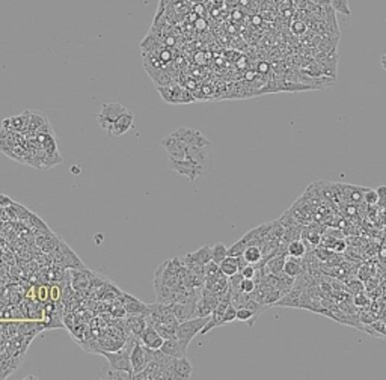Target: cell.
<instances>
[{
  "label": "cell",
  "mask_w": 386,
  "mask_h": 380,
  "mask_svg": "<svg viewBox=\"0 0 386 380\" xmlns=\"http://www.w3.org/2000/svg\"><path fill=\"white\" fill-rule=\"evenodd\" d=\"M168 166L173 174L181 175V177L187 178L189 181H195L201 177H205L210 172V168L198 165L187 157L186 159H169Z\"/></svg>",
  "instance_id": "6da1fadb"
},
{
  "label": "cell",
  "mask_w": 386,
  "mask_h": 380,
  "mask_svg": "<svg viewBox=\"0 0 386 380\" xmlns=\"http://www.w3.org/2000/svg\"><path fill=\"white\" fill-rule=\"evenodd\" d=\"M210 317H193L189 320H184L178 324L177 327V338L178 341L187 349L189 344L193 341L198 334H201V331L205 327V324L208 323Z\"/></svg>",
  "instance_id": "7a4b0ae2"
},
{
  "label": "cell",
  "mask_w": 386,
  "mask_h": 380,
  "mask_svg": "<svg viewBox=\"0 0 386 380\" xmlns=\"http://www.w3.org/2000/svg\"><path fill=\"white\" fill-rule=\"evenodd\" d=\"M126 110H127V107L122 106L121 103H104L100 109V112H98V115H97L98 127L103 128L106 133H109L112 126L115 124V121Z\"/></svg>",
  "instance_id": "3957f363"
},
{
  "label": "cell",
  "mask_w": 386,
  "mask_h": 380,
  "mask_svg": "<svg viewBox=\"0 0 386 380\" xmlns=\"http://www.w3.org/2000/svg\"><path fill=\"white\" fill-rule=\"evenodd\" d=\"M53 255V261L58 266H62L65 269H85V264L80 261V258L76 255V252L69 248L65 241H59V245L53 252H50Z\"/></svg>",
  "instance_id": "277c9868"
},
{
  "label": "cell",
  "mask_w": 386,
  "mask_h": 380,
  "mask_svg": "<svg viewBox=\"0 0 386 380\" xmlns=\"http://www.w3.org/2000/svg\"><path fill=\"white\" fill-rule=\"evenodd\" d=\"M130 360H131V371H133V376H134L136 373L142 371L151 360H154V350L145 347L142 342L137 341L133 345V350H131V355H130Z\"/></svg>",
  "instance_id": "5b68a950"
},
{
  "label": "cell",
  "mask_w": 386,
  "mask_h": 380,
  "mask_svg": "<svg viewBox=\"0 0 386 380\" xmlns=\"http://www.w3.org/2000/svg\"><path fill=\"white\" fill-rule=\"evenodd\" d=\"M173 136H177L180 141H183L187 147H208L212 145L207 139V136H204L202 131L193 127H180L178 130L172 131Z\"/></svg>",
  "instance_id": "8992f818"
},
{
  "label": "cell",
  "mask_w": 386,
  "mask_h": 380,
  "mask_svg": "<svg viewBox=\"0 0 386 380\" xmlns=\"http://www.w3.org/2000/svg\"><path fill=\"white\" fill-rule=\"evenodd\" d=\"M159 92L162 95V98L166 103H171V105H181V103H192L195 101V97H193L190 92H187L183 88H178V86H159Z\"/></svg>",
  "instance_id": "52a82bcc"
},
{
  "label": "cell",
  "mask_w": 386,
  "mask_h": 380,
  "mask_svg": "<svg viewBox=\"0 0 386 380\" xmlns=\"http://www.w3.org/2000/svg\"><path fill=\"white\" fill-rule=\"evenodd\" d=\"M160 147L166 151L169 159H186L187 155V145L172 133L163 137L160 141Z\"/></svg>",
  "instance_id": "ba28073f"
},
{
  "label": "cell",
  "mask_w": 386,
  "mask_h": 380,
  "mask_svg": "<svg viewBox=\"0 0 386 380\" xmlns=\"http://www.w3.org/2000/svg\"><path fill=\"white\" fill-rule=\"evenodd\" d=\"M187 159L195 162L198 165L207 166L212 169L213 163V152H212V145L208 147H187Z\"/></svg>",
  "instance_id": "9c48e42d"
},
{
  "label": "cell",
  "mask_w": 386,
  "mask_h": 380,
  "mask_svg": "<svg viewBox=\"0 0 386 380\" xmlns=\"http://www.w3.org/2000/svg\"><path fill=\"white\" fill-rule=\"evenodd\" d=\"M133 126H134V113L130 109H127L115 121V124L112 126V128L107 134L112 137H121L126 133H129L133 128Z\"/></svg>",
  "instance_id": "30bf717a"
},
{
  "label": "cell",
  "mask_w": 386,
  "mask_h": 380,
  "mask_svg": "<svg viewBox=\"0 0 386 380\" xmlns=\"http://www.w3.org/2000/svg\"><path fill=\"white\" fill-rule=\"evenodd\" d=\"M139 341L142 342L145 347H148V349H152V350H157V349H160L162 345H163V341H165V338L157 332V329L154 326H147L145 327V331L140 334V337H139Z\"/></svg>",
  "instance_id": "8fae6325"
},
{
  "label": "cell",
  "mask_w": 386,
  "mask_h": 380,
  "mask_svg": "<svg viewBox=\"0 0 386 380\" xmlns=\"http://www.w3.org/2000/svg\"><path fill=\"white\" fill-rule=\"evenodd\" d=\"M122 306H124L126 313L131 314H142V316H148L150 314V305L144 303L137 300L133 296L129 295H122Z\"/></svg>",
  "instance_id": "7c38bea8"
},
{
  "label": "cell",
  "mask_w": 386,
  "mask_h": 380,
  "mask_svg": "<svg viewBox=\"0 0 386 380\" xmlns=\"http://www.w3.org/2000/svg\"><path fill=\"white\" fill-rule=\"evenodd\" d=\"M73 278H71V287L77 291V290H85L89 287L91 284V279H92V273L87 270L86 267L85 269H73L71 272Z\"/></svg>",
  "instance_id": "4fadbf2b"
},
{
  "label": "cell",
  "mask_w": 386,
  "mask_h": 380,
  "mask_svg": "<svg viewBox=\"0 0 386 380\" xmlns=\"http://www.w3.org/2000/svg\"><path fill=\"white\" fill-rule=\"evenodd\" d=\"M175 374V379H181V380H186V379H190L192 377V373H193V365L192 362L187 359V356H183V358H177L173 362V365L171 368Z\"/></svg>",
  "instance_id": "5bb4252c"
},
{
  "label": "cell",
  "mask_w": 386,
  "mask_h": 380,
  "mask_svg": "<svg viewBox=\"0 0 386 380\" xmlns=\"http://www.w3.org/2000/svg\"><path fill=\"white\" fill-rule=\"evenodd\" d=\"M160 350L172 358H183L187 355V349L178 341V338H169L163 341V345Z\"/></svg>",
  "instance_id": "9a60e30c"
},
{
  "label": "cell",
  "mask_w": 386,
  "mask_h": 380,
  "mask_svg": "<svg viewBox=\"0 0 386 380\" xmlns=\"http://www.w3.org/2000/svg\"><path fill=\"white\" fill-rule=\"evenodd\" d=\"M148 326V321H147V316H142V314H131V317L127 318V327L130 329V332L134 335V337H140L145 331V327Z\"/></svg>",
  "instance_id": "2e32d148"
},
{
  "label": "cell",
  "mask_w": 386,
  "mask_h": 380,
  "mask_svg": "<svg viewBox=\"0 0 386 380\" xmlns=\"http://www.w3.org/2000/svg\"><path fill=\"white\" fill-rule=\"evenodd\" d=\"M300 258H287L285 264H284V273H287L288 276H293V278H297L305 273V264L299 261Z\"/></svg>",
  "instance_id": "e0dca14e"
},
{
  "label": "cell",
  "mask_w": 386,
  "mask_h": 380,
  "mask_svg": "<svg viewBox=\"0 0 386 380\" xmlns=\"http://www.w3.org/2000/svg\"><path fill=\"white\" fill-rule=\"evenodd\" d=\"M187 258H190L192 261H195V263H199V264H207L212 261V246L210 245H204L201 249L195 251V252H190L186 255Z\"/></svg>",
  "instance_id": "ac0fdd59"
},
{
  "label": "cell",
  "mask_w": 386,
  "mask_h": 380,
  "mask_svg": "<svg viewBox=\"0 0 386 380\" xmlns=\"http://www.w3.org/2000/svg\"><path fill=\"white\" fill-rule=\"evenodd\" d=\"M287 252L290 256L293 258H302L306 255L308 249H306V245H305V240L303 238H299V240H293L287 245Z\"/></svg>",
  "instance_id": "d6986e66"
},
{
  "label": "cell",
  "mask_w": 386,
  "mask_h": 380,
  "mask_svg": "<svg viewBox=\"0 0 386 380\" xmlns=\"http://www.w3.org/2000/svg\"><path fill=\"white\" fill-rule=\"evenodd\" d=\"M219 269L223 274H226L228 278L236 273L240 272V267H238V263H237V258L236 256H230L228 255L222 263H219Z\"/></svg>",
  "instance_id": "ffe728a7"
},
{
  "label": "cell",
  "mask_w": 386,
  "mask_h": 380,
  "mask_svg": "<svg viewBox=\"0 0 386 380\" xmlns=\"http://www.w3.org/2000/svg\"><path fill=\"white\" fill-rule=\"evenodd\" d=\"M243 256L249 264H258L262 260V251L257 245H249L246 249H244Z\"/></svg>",
  "instance_id": "44dd1931"
},
{
  "label": "cell",
  "mask_w": 386,
  "mask_h": 380,
  "mask_svg": "<svg viewBox=\"0 0 386 380\" xmlns=\"http://www.w3.org/2000/svg\"><path fill=\"white\" fill-rule=\"evenodd\" d=\"M226 256H228V248L223 243H214L212 246V261L219 264Z\"/></svg>",
  "instance_id": "7402d4cb"
},
{
  "label": "cell",
  "mask_w": 386,
  "mask_h": 380,
  "mask_svg": "<svg viewBox=\"0 0 386 380\" xmlns=\"http://www.w3.org/2000/svg\"><path fill=\"white\" fill-rule=\"evenodd\" d=\"M255 318H257V316L251 308H248V306L237 308V320L238 321H249V324L252 326Z\"/></svg>",
  "instance_id": "603a6c76"
},
{
  "label": "cell",
  "mask_w": 386,
  "mask_h": 380,
  "mask_svg": "<svg viewBox=\"0 0 386 380\" xmlns=\"http://www.w3.org/2000/svg\"><path fill=\"white\" fill-rule=\"evenodd\" d=\"M248 246H249L248 240L244 237H241L238 241H236L231 248H228V255H230V256H240V255H243L244 249H246Z\"/></svg>",
  "instance_id": "cb8c5ba5"
},
{
  "label": "cell",
  "mask_w": 386,
  "mask_h": 380,
  "mask_svg": "<svg viewBox=\"0 0 386 380\" xmlns=\"http://www.w3.org/2000/svg\"><path fill=\"white\" fill-rule=\"evenodd\" d=\"M368 207L370 205H377V202H379V195H377V192H376V189H366L365 190V193H364V199H362Z\"/></svg>",
  "instance_id": "d4e9b609"
},
{
  "label": "cell",
  "mask_w": 386,
  "mask_h": 380,
  "mask_svg": "<svg viewBox=\"0 0 386 380\" xmlns=\"http://www.w3.org/2000/svg\"><path fill=\"white\" fill-rule=\"evenodd\" d=\"M103 379H131V376L129 373H124V371H118V370H113L110 368L109 371H103Z\"/></svg>",
  "instance_id": "484cf974"
},
{
  "label": "cell",
  "mask_w": 386,
  "mask_h": 380,
  "mask_svg": "<svg viewBox=\"0 0 386 380\" xmlns=\"http://www.w3.org/2000/svg\"><path fill=\"white\" fill-rule=\"evenodd\" d=\"M236 320H237V308L231 303L230 306H228L226 313H225V316H223V318H222V326L226 324V323H233V321H236Z\"/></svg>",
  "instance_id": "4316f807"
},
{
  "label": "cell",
  "mask_w": 386,
  "mask_h": 380,
  "mask_svg": "<svg viewBox=\"0 0 386 380\" xmlns=\"http://www.w3.org/2000/svg\"><path fill=\"white\" fill-rule=\"evenodd\" d=\"M257 288V281L255 279H249V278H243L241 284H240V290L246 295H251Z\"/></svg>",
  "instance_id": "83f0119b"
},
{
  "label": "cell",
  "mask_w": 386,
  "mask_h": 380,
  "mask_svg": "<svg viewBox=\"0 0 386 380\" xmlns=\"http://www.w3.org/2000/svg\"><path fill=\"white\" fill-rule=\"evenodd\" d=\"M220 273V269H219V264L214 263V261H210L205 264V279L207 278H213V276L219 274Z\"/></svg>",
  "instance_id": "f1b7e54d"
},
{
  "label": "cell",
  "mask_w": 386,
  "mask_h": 380,
  "mask_svg": "<svg viewBox=\"0 0 386 380\" xmlns=\"http://www.w3.org/2000/svg\"><path fill=\"white\" fill-rule=\"evenodd\" d=\"M240 273L243 274V278H249V279H255V276H257V266L255 264H248V266H244Z\"/></svg>",
  "instance_id": "f546056e"
},
{
  "label": "cell",
  "mask_w": 386,
  "mask_h": 380,
  "mask_svg": "<svg viewBox=\"0 0 386 380\" xmlns=\"http://www.w3.org/2000/svg\"><path fill=\"white\" fill-rule=\"evenodd\" d=\"M330 2L333 3V6L338 9V12H343L345 15H350V9H348V5H347V0H330Z\"/></svg>",
  "instance_id": "4dcf8cb0"
},
{
  "label": "cell",
  "mask_w": 386,
  "mask_h": 380,
  "mask_svg": "<svg viewBox=\"0 0 386 380\" xmlns=\"http://www.w3.org/2000/svg\"><path fill=\"white\" fill-rule=\"evenodd\" d=\"M306 30V24L303 21H294L291 24V32L296 33V35H302V33H305Z\"/></svg>",
  "instance_id": "1f68e13d"
},
{
  "label": "cell",
  "mask_w": 386,
  "mask_h": 380,
  "mask_svg": "<svg viewBox=\"0 0 386 380\" xmlns=\"http://www.w3.org/2000/svg\"><path fill=\"white\" fill-rule=\"evenodd\" d=\"M347 249V243L344 238H337L335 241V246H333V252L335 253H343L344 251Z\"/></svg>",
  "instance_id": "d6a6232c"
},
{
  "label": "cell",
  "mask_w": 386,
  "mask_h": 380,
  "mask_svg": "<svg viewBox=\"0 0 386 380\" xmlns=\"http://www.w3.org/2000/svg\"><path fill=\"white\" fill-rule=\"evenodd\" d=\"M50 299L51 300H59L61 299V296H62V293H61V288H59V285H53V287H50Z\"/></svg>",
  "instance_id": "836d02e7"
},
{
  "label": "cell",
  "mask_w": 386,
  "mask_h": 380,
  "mask_svg": "<svg viewBox=\"0 0 386 380\" xmlns=\"http://www.w3.org/2000/svg\"><path fill=\"white\" fill-rule=\"evenodd\" d=\"M14 202H15V201L11 199L9 196H6V195H0V207H2V209H8V207H11Z\"/></svg>",
  "instance_id": "e575fe53"
},
{
  "label": "cell",
  "mask_w": 386,
  "mask_h": 380,
  "mask_svg": "<svg viewBox=\"0 0 386 380\" xmlns=\"http://www.w3.org/2000/svg\"><path fill=\"white\" fill-rule=\"evenodd\" d=\"M270 70V65L267 63V62H261L259 65H258V71L261 73V74H264V73H267Z\"/></svg>",
  "instance_id": "d590c367"
},
{
  "label": "cell",
  "mask_w": 386,
  "mask_h": 380,
  "mask_svg": "<svg viewBox=\"0 0 386 380\" xmlns=\"http://www.w3.org/2000/svg\"><path fill=\"white\" fill-rule=\"evenodd\" d=\"M376 192H377V195H379V199H380V198H386V184L379 186V187L376 189Z\"/></svg>",
  "instance_id": "8d00e7d4"
},
{
  "label": "cell",
  "mask_w": 386,
  "mask_h": 380,
  "mask_svg": "<svg viewBox=\"0 0 386 380\" xmlns=\"http://www.w3.org/2000/svg\"><path fill=\"white\" fill-rule=\"evenodd\" d=\"M38 291H40V293H38L40 300H45V297H47V291H48V290H47L45 287H40Z\"/></svg>",
  "instance_id": "74e56055"
},
{
  "label": "cell",
  "mask_w": 386,
  "mask_h": 380,
  "mask_svg": "<svg viewBox=\"0 0 386 380\" xmlns=\"http://www.w3.org/2000/svg\"><path fill=\"white\" fill-rule=\"evenodd\" d=\"M380 65H382L383 70L386 71V53H385V55H382V58H380Z\"/></svg>",
  "instance_id": "f35d334b"
},
{
  "label": "cell",
  "mask_w": 386,
  "mask_h": 380,
  "mask_svg": "<svg viewBox=\"0 0 386 380\" xmlns=\"http://www.w3.org/2000/svg\"><path fill=\"white\" fill-rule=\"evenodd\" d=\"M380 256H382V258H386V249H385V248H382V251H380Z\"/></svg>",
  "instance_id": "ab89813d"
},
{
  "label": "cell",
  "mask_w": 386,
  "mask_h": 380,
  "mask_svg": "<svg viewBox=\"0 0 386 380\" xmlns=\"http://www.w3.org/2000/svg\"><path fill=\"white\" fill-rule=\"evenodd\" d=\"M383 211H385V222H386V209H383Z\"/></svg>",
  "instance_id": "60d3db41"
}]
</instances>
